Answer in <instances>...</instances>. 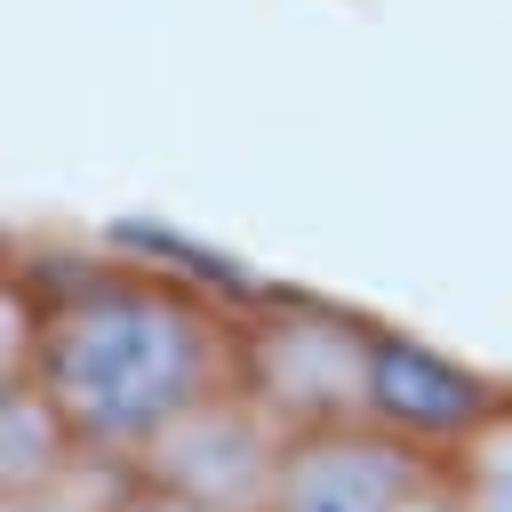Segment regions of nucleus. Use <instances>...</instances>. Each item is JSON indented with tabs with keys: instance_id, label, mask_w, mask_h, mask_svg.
Returning a JSON list of instances; mask_svg holds the SVG:
<instances>
[{
	"instance_id": "f257e3e1",
	"label": "nucleus",
	"mask_w": 512,
	"mask_h": 512,
	"mask_svg": "<svg viewBox=\"0 0 512 512\" xmlns=\"http://www.w3.org/2000/svg\"><path fill=\"white\" fill-rule=\"evenodd\" d=\"M8 368H32L96 464H128L168 416L240 384V304L176 264L80 256L8 280Z\"/></svg>"
},
{
	"instance_id": "f03ea898",
	"label": "nucleus",
	"mask_w": 512,
	"mask_h": 512,
	"mask_svg": "<svg viewBox=\"0 0 512 512\" xmlns=\"http://www.w3.org/2000/svg\"><path fill=\"white\" fill-rule=\"evenodd\" d=\"M376 352H384V320H368L352 304L296 296V288H264L240 304V384L288 432L368 424L376 416Z\"/></svg>"
},
{
	"instance_id": "7ed1b4c3",
	"label": "nucleus",
	"mask_w": 512,
	"mask_h": 512,
	"mask_svg": "<svg viewBox=\"0 0 512 512\" xmlns=\"http://www.w3.org/2000/svg\"><path fill=\"white\" fill-rule=\"evenodd\" d=\"M280 456H288V424L248 384H224L200 408L168 416L120 472L128 480H152L168 496L216 504V512H264L272 504V480H280Z\"/></svg>"
},
{
	"instance_id": "20e7f679",
	"label": "nucleus",
	"mask_w": 512,
	"mask_h": 512,
	"mask_svg": "<svg viewBox=\"0 0 512 512\" xmlns=\"http://www.w3.org/2000/svg\"><path fill=\"white\" fill-rule=\"evenodd\" d=\"M432 472H440V456L376 416L320 424V432H288V456H280L264 512H400Z\"/></svg>"
},
{
	"instance_id": "39448f33",
	"label": "nucleus",
	"mask_w": 512,
	"mask_h": 512,
	"mask_svg": "<svg viewBox=\"0 0 512 512\" xmlns=\"http://www.w3.org/2000/svg\"><path fill=\"white\" fill-rule=\"evenodd\" d=\"M496 400H504L496 376H480V368H464L456 352H432V344L384 328V352H376V424L408 432L416 448H432V456L448 464V448H456Z\"/></svg>"
},
{
	"instance_id": "423d86ee",
	"label": "nucleus",
	"mask_w": 512,
	"mask_h": 512,
	"mask_svg": "<svg viewBox=\"0 0 512 512\" xmlns=\"http://www.w3.org/2000/svg\"><path fill=\"white\" fill-rule=\"evenodd\" d=\"M96 456L72 432V416L56 408V392L32 368H0V496H32V488H64L80 480Z\"/></svg>"
},
{
	"instance_id": "0eeeda50",
	"label": "nucleus",
	"mask_w": 512,
	"mask_h": 512,
	"mask_svg": "<svg viewBox=\"0 0 512 512\" xmlns=\"http://www.w3.org/2000/svg\"><path fill=\"white\" fill-rule=\"evenodd\" d=\"M448 480H456V496H464L472 512H512V384H504V400L448 448Z\"/></svg>"
},
{
	"instance_id": "6e6552de",
	"label": "nucleus",
	"mask_w": 512,
	"mask_h": 512,
	"mask_svg": "<svg viewBox=\"0 0 512 512\" xmlns=\"http://www.w3.org/2000/svg\"><path fill=\"white\" fill-rule=\"evenodd\" d=\"M112 488H120V472H112V464H88V472H80V480H64V488L0 496V512H112Z\"/></svg>"
},
{
	"instance_id": "1a4fd4ad",
	"label": "nucleus",
	"mask_w": 512,
	"mask_h": 512,
	"mask_svg": "<svg viewBox=\"0 0 512 512\" xmlns=\"http://www.w3.org/2000/svg\"><path fill=\"white\" fill-rule=\"evenodd\" d=\"M112 512H216V504H192V496H168V488H152V480H128V472H120Z\"/></svg>"
},
{
	"instance_id": "9d476101",
	"label": "nucleus",
	"mask_w": 512,
	"mask_h": 512,
	"mask_svg": "<svg viewBox=\"0 0 512 512\" xmlns=\"http://www.w3.org/2000/svg\"><path fill=\"white\" fill-rule=\"evenodd\" d=\"M400 512H472V504L456 496V480H448V464H440V472H432V480H424V488H416Z\"/></svg>"
}]
</instances>
